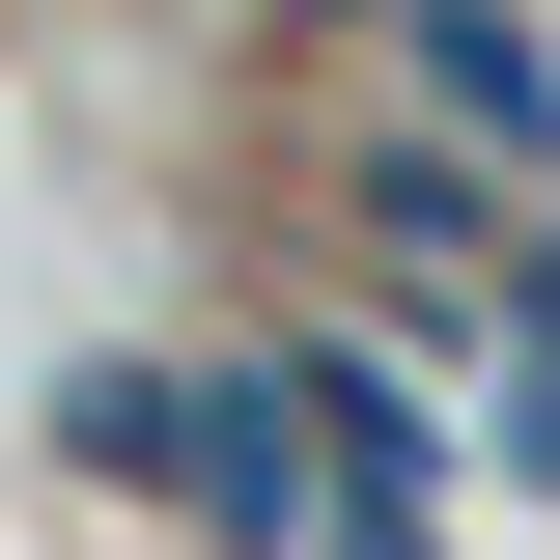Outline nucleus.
Listing matches in <instances>:
<instances>
[{"label":"nucleus","instance_id":"nucleus-1","mask_svg":"<svg viewBox=\"0 0 560 560\" xmlns=\"http://www.w3.org/2000/svg\"><path fill=\"white\" fill-rule=\"evenodd\" d=\"M364 57H393V140H477L504 197H560V57H533V0H393Z\"/></svg>","mask_w":560,"mask_h":560},{"label":"nucleus","instance_id":"nucleus-3","mask_svg":"<svg viewBox=\"0 0 560 560\" xmlns=\"http://www.w3.org/2000/svg\"><path fill=\"white\" fill-rule=\"evenodd\" d=\"M308 28H393V0H308Z\"/></svg>","mask_w":560,"mask_h":560},{"label":"nucleus","instance_id":"nucleus-2","mask_svg":"<svg viewBox=\"0 0 560 560\" xmlns=\"http://www.w3.org/2000/svg\"><path fill=\"white\" fill-rule=\"evenodd\" d=\"M477 448H504V477L560 504V364H477Z\"/></svg>","mask_w":560,"mask_h":560}]
</instances>
